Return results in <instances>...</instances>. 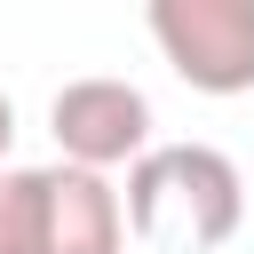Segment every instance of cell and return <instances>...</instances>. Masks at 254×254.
Wrapping results in <instances>:
<instances>
[{"instance_id":"277c9868","label":"cell","mask_w":254,"mask_h":254,"mask_svg":"<svg viewBox=\"0 0 254 254\" xmlns=\"http://www.w3.org/2000/svg\"><path fill=\"white\" fill-rule=\"evenodd\" d=\"M40 254H127L119 183L56 159L48 167V230H40Z\"/></svg>"},{"instance_id":"8992f818","label":"cell","mask_w":254,"mask_h":254,"mask_svg":"<svg viewBox=\"0 0 254 254\" xmlns=\"http://www.w3.org/2000/svg\"><path fill=\"white\" fill-rule=\"evenodd\" d=\"M8 151H16V103L0 95V167H8Z\"/></svg>"},{"instance_id":"7a4b0ae2","label":"cell","mask_w":254,"mask_h":254,"mask_svg":"<svg viewBox=\"0 0 254 254\" xmlns=\"http://www.w3.org/2000/svg\"><path fill=\"white\" fill-rule=\"evenodd\" d=\"M143 24L183 87L254 95V0H151Z\"/></svg>"},{"instance_id":"5b68a950","label":"cell","mask_w":254,"mask_h":254,"mask_svg":"<svg viewBox=\"0 0 254 254\" xmlns=\"http://www.w3.org/2000/svg\"><path fill=\"white\" fill-rule=\"evenodd\" d=\"M48 230V167H0V254H40Z\"/></svg>"},{"instance_id":"6da1fadb","label":"cell","mask_w":254,"mask_h":254,"mask_svg":"<svg viewBox=\"0 0 254 254\" xmlns=\"http://www.w3.org/2000/svg\"><path fill=\"white\" fill-rule=\"evenodd\" d=\"M119 214H127V238H143V246L214 254L246 222V175L214 143H151L127 167Z\"/></svg>"},{"instance_id":"3957f363","label":"cell","mask_w":254,"mask_h":254,"mask_svg":"<svg viewBox=\"0 0 254 254\" xmlns=\"http://www.w3.org/2000/svg\"><path fill=\"white\" fill-rule=\"evenodd\" d=\"M48 127H56L64 167L111 175V167H135V159L151 151V95H143L135 79L87 71V79H64V87H56Z\"/></svg>"}]
</instances>
